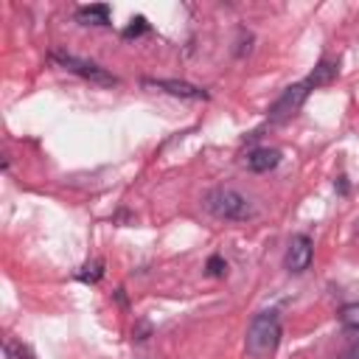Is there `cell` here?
<instances>
[{"label":"cell","instance_id":"30bf717a","mask_svg":"<svg viewBox=\"0 0 359 359\" xmlns=\"http://www.w3.org/2000/svg\"><path fill=\"white\" fill-rule=\"evenodd\" d=\"M334 76H337V65H334V62H325V59H323V62H320V65L314 67V73H311V76L306 79V84H309V87H320V84H328V81H331Z\"/></svg>","mask_w":359,"mask_h":359},{"label":"cell","instance_id":"7a4b0ae2","mask_svg":"<svg viewBox=\"0 0 359 359\" xmlns=\"http://www.w3.org/2000/svg\"><path fill=\"white\" fill-rule=\"evenodd\" d=\"M205 208H208V213H213L222 222H250L258 213L255 205L236 188H213L205 196Z\"/></svg>","mask_w":359,"mask_h":359},{"label":"cell","instance_id":"e0dca14e","mask_svg":"<svg viewBox=\"0 0 359 359\" xmlns=\"http://www.w3.org/2000/svg\"><path fill=\"white\" fill-rule=\"evenodd\" d=\"M356 230H359V224H356Z\"/></svg>","mask_w":359,"mask_h":359},{"label":"cell","instance_id":"9c48e42d","mask_svg":"<svg viewBox=\"0 0 359 359\" xmlns=\"http://www.w3.org/2000/svg\"><path fill=\"white\" fill-rule=\"evenodd\" d=\"M337 320H339V325L345 328V334L359 337V303H345V306L337 311Z\"/></svg>","mask_w":359,"mask_h":359},{"label":"cell","instance_id":"9a60e30c","mask_svg":"<svg viewBox=\"0 0 359 359\" xmlns=\"http://www.w3.org/2000/svg\"><path fill=\"white\" fill-rule=\"evenodd\" d=\"M342 359H359V337H351V345L345 348Z\"/></svg>","mask_w":359,"mask_h":359},{"label":"cell","instance_id":"ba28073f","mask_svg":"<svg viewBox=\"0 0 359 359\" xmlns=\"http://www.w3.org/2000/svg\"><path fill=\"white\" fill-rule=\"evenodd\" d=\"M76 20L84 25H107L109 22V6L95 3V6H84L76 11Z\"/></svg>","mask_w":359,"mask_h":359},{"label":"cell","instance_id":"277c9868","mask_svg":"<svg viewBox=\"0 0 359 359\" xmlns=\"http://www.w3.org/2000/svg\"><path fill=\"white\" fill-rule=\"evenodd\" d=\"M309 84L306 81H300V84H292V87H286L283 93H280V98L269 107V121L272 123H280V121H286V118H292L300 107H303V101H306V95H309Z\"/></svg>","mask_w":359,"mask_h":359},{"label":"cell","instance_id":"5b68a950","mask_svg":"<svg viewBox=\"0 0 359 359\" xmlns=\"http://www.w3.org/2000/svg\"><path fill=\"white\" fill-rule=\"evenodd\" d=\"M311 258H314V247H311V238L306 233H297L289 238V247H286V258H283V266L292 272V275H300L311 266Z\"/></svg>","mask_w":359,"mask_h":359},{"label":"cell","instance_id":"5bb4252c","mask_svg":"<svg viewBox=\"0 0 359 359\" xmlns=\"http://www.w3.org/2000/svg\"><path fill=\"white\" fill-rule=\"evenodd\" d=\"M6 356L8 359H36L25 345H17V342H6Z\"/></svg>","mask_w":359,"mask_h":359},{"label":"cell","instance_id":"8992f818","mask_svg":"<svg viewBox=\"0 0 359 359\" xmlns=\"http://www.w3.org/2000/svg\"><path fill=\"white\" fill-rule=\"evenodd\" d=\"M143 87H151V90H163L168 95H177V98H208V93L196 84H188V81H174V79H143Z\"/></svg>","mask_w":359,"mask_h":359},{"label":"cell","instance_id":"7c38bea8","mask_svg":"<svg viewBox=\"0 0 359 359\" xmlns=\"http://www.w3.org/2000/svg\"><path fill=\"white\" fill-rule=\"evenodd\" d=\"M101 275H104V264H101V261H93V264H87V266L79 272V278L87 280V283H95Z\"/></svg>","mask_w":359,"mask_h":359},{"label":"cell","instance_id":"6da1fadb","mask_svg":"<svg viewBox=\"0 0 359 359\" xmlns=\"http://www.w3.org/2000/svg\"><path fill=\"white\" fill-rule=\"evenodd\" d=\"M280 317L275 309L269 311H258L252 320H250V328H247V339H244V348L252 359H269L275 356L278 345H280Z\"/></svg>","mask_w":359,"mask_h":359},{"label":"cell","instance_id":"8fae6325","mask_svg":"<svg viewBox=\"0 0 359 359\" xmlns=\"http://www.w3.org/2000/svg\"><path fill=\"white\" fill-rule=\"evenodd\" d=\"M205 269H208L210 278H224L227 275V261L222 255H210L208 264H205Z\"/></svg>","mask_w":359,"mask_h":359},{"label":"cell","instance_id":"4fadbf2b","mask_svg":"<svg viewBox=\"0 0 359 359\" xmlns=\"http://www.w3.org/2000/svg\"><path fill=\"white\" fill-rule=\"evenodd\" d=\"M149 31V22H146V17H135L126 28H123V36L126 39H132V36H140V34H146Z\"/></svg>","mask_w":359,"mask_h":359},{"label":"cell","instance_id":"2e32d148","mask_svg":"<svg viewBox=\"0 0 359 359\" xmlns=\"http://www.w3.org/2000/svg\"><path fill=\"white\" fill-rule=\"evenodd\" d=\"M334 185H337V191H339V194H348V180H345V177H337V182H334Z\"/></svg>","mask_w":359,"mask_h":359},{"label":"cell","instance_id":"3957f363","mask_svg":"<svg viewBox=\"0 0 359 359\" xmlns=\"http://www.w3.org/2000/svg\"><path fill=\"white\" fill-rule=\"evenodd\" d=\"M50 59H53L62 70L76 73V76H81V79H87V81H93V84H101V87H115V84H118V79H115L112 73H107V70H104V67H98L95 62L79 59V56H73V53L53 50V53H50Z\"/></svg>","mask_w":359,"mask_h":359},{"label":"cell","instance_id":"52a82bcc","mask_svg":"<svg viewBox=\"0 0 359 359\" xmlns=\"http://www.w3.org/2000/svg\"><path fill=\"white\" fill-rule=\"evenodd\" d=\"M278 163H280V151H278V149H269V146L252 149V151L247 154V168H250V171H255V174L272 171Z\"/></svg>","mask_w":359,"mask_h":359}]
</instances>
